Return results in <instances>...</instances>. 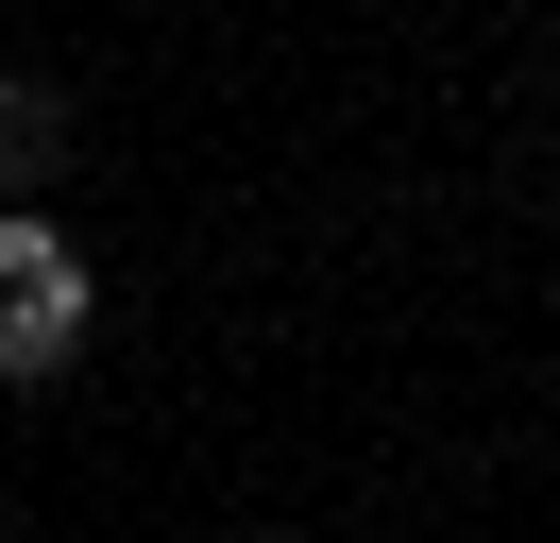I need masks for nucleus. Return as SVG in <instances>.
<instances>
[{"label":"nucleus","mask_w":560,"mask_h":543,"mask_svg":"<svg viewBox=\"0 0 560 543\" xmlns=\"http://www.w3.org/2000/svg\"><path fill=\"white\" fill-rule=\"evenodd\" d=\"M85 305H103V289H85V255L18 204V221H0V391L69 373V357H85Z\"/></svg>","instance_id":"nucleus-1"},{"label":"nucleus","mask_w":560,"mask_h":543,"mask_svg":"<svg viewBox=\"0 0 560 543\" xmlns=\"http://www.w3.org/2000/svg\"><path fill=\"white\" fill-rule=\"evenodd\" d=\"M51 170H69V102H51V85H18V68H0V187L35 204Z\"/></svg>","instance_id":"nucleus-2"}]
</instances>
